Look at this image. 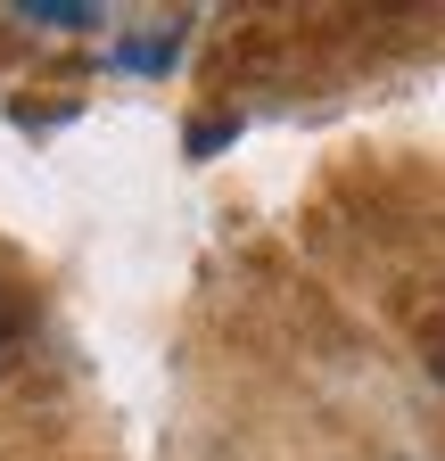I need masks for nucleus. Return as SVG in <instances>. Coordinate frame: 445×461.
<instances>
[{"label": "nucleus", "instance_id": "obj_1", "mask_svg": "<svg viewBox=\"0 0 445 461\" xmlns=\"http://www.w3.org/2000/svg\"><path fill=\"white\" fill-rule=\"evenodd\" d=\"M9 17L33 25V33H91L99 25V9H83V0H17Z\"/></svg>", "mask_w": 445, "mask_h": 461}, {"label": "nucleus", "instance_id": "obj_2", "mask_svg": "<svg viewBox=\"0 0 445 461\" xmlns=\"http://www.w3.org/2000/svg\"><path fill=\"white\" fill-rule=\"evenodd\" d=\"M0 346H9V305H0Z\"/></svg>", "mask_w": 445, "mask_h": 461}]
</instances>
